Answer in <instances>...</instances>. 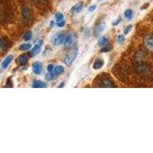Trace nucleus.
I'll list each match as a JSON object with an SVG mask.
<instances>
[{
    "mask_svg": "<svg viewBox=\"0 0 153 153\" xmlns=\"http://www.w3.org/2000/svg\"><path fill=\"white\" fill-rule=\"evenodd\" d=\"M54 17H55L56 22H62L65 20V16L61 12H57Z\"/></svg>",
    "mask_w": 153,
    "mask_h": 153,
    "instance_id": "nucleus-19",
    "label": "nucleus"
},
{
    "mask_svg": "<svg viewBox=\"0 0 153 153\" xmlns=\"http://www.w3.org/2000/svg\"><path fill=\"white\" fill-rule=\"evenodd\" d=\"M22 15V18L25 21H28V20H29L30 18H31V10H30L29 8H28V7L23 8Z\"/></svg>",
    "mask_w": 153,
    "mask_h": 153,
    "instance_id": "nucleus-10",
    "label": "nucleus"
},
{
    "mask_svg": "<svg viewBox=\"0 0 153 153\" xmlns=\"http://www.w3.org/2000/svg\"><path fill=\"white\" fill-rule=\"evenodd\" d=\"M31 48V45L28 43L22 44V45H21L19 46V50L23 51H28Z\"/></svg>",
    "mask_w": 153,
    "mask_h": 153,
    "instance_id": "nucleus-20",
    "label": "nucleus"
},
{
    "mask_svg": "<svg viewBox=\"0 0 153 153\" xmlns=\"http://www.w3.org/2000/svg\"><path fill=\"white\" fill-rule=\"evenodd\" d=\"M132 25H129L126 26V28L123 31L124 35H128V34L130 33V31H131V30H132Z\"/></svg>",
    "mask_w": 153,
    "mask_h": 153,
    "instance_id": "nucleus-24",
    "label": "nucleus"
},
{
    "mask_svg": "<svg viewBox=\"0 0 153 153\" xmlns=\"http://www.w3.org/2000/svg\"><path fill=\"white\" fill-rule=\"evenodd\" d=\"M145 43H146V47L148 48L149 50L153 51V37H147L146 40H145Z\"/></svg>",
    "mask_w": 153,
    "mask_h": 153,
    "instance_id": "nucleus-14",
    "label": "nucleus"
},
{
    "mask_svg": "<svg viewBox=\"0 0 153 153\" xmlns=\"http://www.w3.org/2000/svg\"><path fill=\"white\" fill-rule=\"evenodd\" d=\"M32 87L33 88H46L47 84L40 80H35L32 84Z\"/></svg>",
    "mask_w": 153,
    "mask_h": 153,
    "instance_id": "nucleus-13",
    "label": "nucleus"
},
{
    "mask_svg": "<svg viewBox=\"0 0 153 153\" xmlns=\"http://www.w3.org/2000/svg\"><path fill=\"white\" fill-rule=\"evenodd\" d=\"M77 54H78V49L77 48L74 49V50L71 51L69 54H67V55L65 56V65H71L72 63L74 62V61L76 59Z\"/></svg>",
    "mask_w": 153,
    "mask_h": 153,
    "instance_id": "nucleus-1",
    "label": "nucleus"
},
{
    "mask_svg": "<svg viewBox=\"0 0 153 153\" xmlns=\"http://www.w3.org/2000/svg\"><path fill=\"white\" fill-rule=\"evenodd\" d=\"M56 25L57 27H59V28H62V27H64L65 25V21L64 20V21L60 22H56Z\"/></svg>",
    "mask_w": 153,
    "mask_h": 153,
    "instance_id": "nucleus-27",
    "label": "nucleus"
},
{
    "mask_svg": "<svg viewBox=\"0 0 153 153\" xmlns=\"http://www.w3.org/2000/svg\"><path fill=\"white\" fill-rule=\"evenodd\" d=\"M100 84L101 87H109V88H112V87H117V86L113 84V83L110 80V79L106 78V77H105V78L101 80Z\"/></svg>",
    "mask_w": 153,
    "mask_h": 153,
    "instance_id": "nucleus-9",
    "label": "nucleus"
},
{
    "mask_svg": "<svg viewBox=\"0 0 153 153\" xmlns=\"http://www.w3.org/2000/svg\"><path fill=\"white\" fill-rule=\"evenodd\" d=\"M28 57L25 55V54H21V55L19 56V61L21 65H26L27 62H28Z\"/></svg>",
    "mask_w": 153,
    "mask_h": 153,
    "instance_id": "nucleus-16",
    "label": "nucleus"
},
{
    "mask_svg": "<svg viewBox=\"0 0 153 153\" xmlns=\"http://www.w3.org/2000/svg\"><path fill=\"white\" fill-rule=\"evenodd\" d=\"M108 38H106V37H101L100 38L99 40H98V45H99L100 47H104V46H106V45L108 44Z\"/></svg>",
    "mask_w": 153,
    "mask_h": 153,
    "instance_id": "nucleus-15",
    "label": "nucleus"
},
{
    "mask_svg": "<svg viewBox=\"0 0 153 153\" xmlns=\"http://www.w3.org/2000/svg\"><path fill=\"white\" fill-rule=\"evenodd\" d=\"M104 65V61L103 59H100V58H98L95 61V62L94 63V65H93V68L94 70H99L100 68H102Z\"/></svg>",
    "mask_w": 153,
    "mask_h": 153,
    "instance_id": "nucleus-11",
    "label": "nucleus"
},
{
    "mask_svg": "<svg viewBox=\"0 0 153 153\" xmlns=\"http://www.w3.org/2000/svg\"><path fill=\"white\" fill-rule=\"evenodd\" d=\"M64 86H65V83H62V84H61L60 85L57 86V87H58V88H61V87H63Z\"/></svg>",
    "mask_w": 153,
    "mask_h": 153,
    "instance_id": "nucleus-32",
    "label": "nucleus"
},
{
    "mask_svg": "<svg viewBox=\"0 0 153 153\" xmlns=\"http://www.w3.org/2000/svg\"><path fill=\"white\" fill-rule=\"evenodd\" d=\"M120 22H121V19H117V20H116V21L113 22V26H116V25H118L120 23Z\"/></svg>",
    "mask_w": 153,
    "mask_h": 153,
    "instance_id": "nucleus-30",
    "label": "nucleus"
},
{
    "mask_svg": "<svg viewBox=\"0 0 153 153\" xmlns=\"http://www.w3.org/2000/svg\"><path fill=\"white\" fill-rule=\"evenodd\" d=\"M96 8H97V5H91V6H90V7L88 8V11H89V12H94V11H95Z\"/></svg>",
    "mask_w": 153,
    "mask_h": 153,
    "instance_id": "nucleus-29",
    "label": "nucleus"
},
{
    "mask_svg": "<svg viewBox=\"0 0 153 153\" xmlns=\"http://www.w3.org/2000/svg\"><path fill=\"white\" fill-rule=\"evenodd\" d=\"M57 75H56L55 74L53 73V72H48V73L46 74L45 78L47 79V80H53L56 78V76Z\"/></svg>",
    "mask_w": 153,
    "mask_h": 153,
    "instance_id": "nucleus-21",
    "label": "nucleus"
},
{
    "mask_svg": "<svg viewBox=\"0 0 153 153\" xmlns=\"http://www.w3.org/2000/svg\"><path fill=\"white\" fill-rule=\"evenodd\" d=\"M135 69H136V71L139 74L142 75L148 74L150 71L148 65H146V64H143V63H138V64H136L135 65Z\"/></svg>",
    "mask_w": 153,
    "mask_h": 153,
    "instance_id": "nucleus-2",
    "label": "nucleus"
},
{
    "mask_svg": "<svg viewBox=\"0 0 153 153\" xmlns=\"http://www.w3.org/2000/svg\"><path fill=\"white\" fill-rule=\"evenodd\" d=\"M124 16L128 21H130L131 19L133 17V12H132V9H127L124 12Z\"/></svg>",
    "mask_w": 153,
    "mask_h": 153,
    "instance_id": "nucleus-17",
    "label": "nucleus"
},
{
    "mask_svg": "<svg viewBox=\"0 0 153 153\" xmlns=\"http://www.w3.org/2000/svg\"><path fill=\"white\" fill-rule=\"evenodd\" d=\"M47 70H48V72H53V71H54V65H49L48 66Z\"/></svg>",
    "mask_w": 153,
    "mask_h": 153,
    "instance_id": "nucleus-28",
    "label": "nucleus"
},
{
    "mask_svg": "<svg viewBox=\"0 0 153 153\" xmlns=\"http://www.w3.org/2000/svg\"><path fill=\"white\" fill-rule=\"evenodd\" d=\"M75 35L72 33H69L65 36V42H64V45L65 48H70L71 47L74 45L75 42Z\"/></svg>",
    "mask_w": 153,
    "mask_h": 153,
    "instance_id": "nucleus-5",
    "label": "nucleus"
},
{
    "mask_svg": "<svg viewBox=\"0 0 153 153\" xmlns=\"http://www.w3.org/2000/svg\"><path fill=\"white\" fill-rule=\"evenodd\" d=\"M56 25V23L54 21H51L50 22V26L51 27V28H53V27H54Z\"/></svg>",
    "mask_w": 153,
    "mask_h": 153,
    "instance_id": "nucleus-31",
    "label": "nucleus"
},
{
    "mask_svg": "<svg viewBox=\"0 0 153 153\" xmlns=\"http://www.w3.org/2000/svg\"><path fill=\"white\" fill-rule=\"evenodd\" d=\"M42 42L41 41H39L38 42H37L35 44V45L32 48L31 51V55H37V54H39L40 52L42 51Z\"/></svg>",
    "mask_w": 153,
    "mask_h": 153,
    "instance_id": "nucleus-8",
    "label": "nucleus"
},
{
    "mask_svg": "<svg viewBox=\"0 0 153 153\" xmlns=\"http://www.w3.org/2000/svg\"><path fill=\"white\" fill-rule=\"evenodd\" d=\"M110 51V48L107 47V46H104V47H102V48L100 49V52L101 53H106Z\"/></svg>",
    "mask_w": 153,
    "mask_h": 153,
    "instance_id": "nucleus-26",
    "label": "nucleus"
},
{
    "mask_svg": "<svg viewBox=\"0 0 153 153\" xmlns=\"http://www.w3.org/2000/svg\"><path fill=\"white\" fill-rule=\"evenodd\" d=\"M64 72H65V68H64L63 66H61V65H58V66H56L54 68V73L56 75H60L64 73Z\"/></svg>",
    "mask_w": 153,
    "mask_h": 153,
    "instance_id": "nucleus-18",
    "label": "nucleus"
},
{
    "mask_svg": "<svg viewBox=\"0 0 153 153\" xmlns=\"http://www.w3.org/2000/svg\"><path fill=\"white\" fill-rule=\"evenodd\" d=\"M35 1H38V2H41V1H43V0H35Z\"/></svg>",
    "mask_w": 153,
    "mask_h": 153,
    "instance_id": "nucleus-33",
    "label": "nucleus"
},
{
    "mask_svg": "<svg viewBox=\"0 0 153 153\" xmlns=\"http://www.w3.org/2000/svg\"><path fill=\"white\" fill-rule=\"evenodd\" d=\"M13 56L12 55H8L7 57H5V59L2 61V65H1V68H2V70H5L9 68V65H10L12 61H13Z\"/></svg>",
    "mask_w": 153,
    "mask_h": 153,
    "instance_id": "nucleus-7",
    "label": "nucleus"
},
{
    "mask_svg": "<svg viewBox=\"0 0 153 153\" xmlns=\"http://www.w3.org/2000/svg\"><path fill=\"white\" fill-rule=\"evenodd\" d=\"M42 69H43V66H42V64L39 61H36V62L33 63L32 65V71H33L34 73L37 75H39L42 74Z\"/></svg>",
    "mask_w": 153,
    "mask_h": 153,
    "instance_id": "nucleus-6",
    "label": "nucleus"
},
{
    "mask_svg": "<svg viewBox=\"0 0 153 153\" xmlns=\"http://www.w3.org/2000/svg\"><path fill=\"white\" fill-rule=\"evenodd\" d=\"M0 48H1V51H3L4 48H6V41H5L4 38H2V39H1V42H0Z\"/></svg>",
    "mask_w": 153,
    "mask_h": 153,
    "instance_id": "nucleus-25",
    "label": "nucleus"
},
{
    "mask_svg": "<svg viewBox=\"0 0 153 153\" xmlns=\"http://www.w3.org/2000/svg\"><path fill=\"white\" fill-rule=\"evenodd\" d=\"M106 29V23L104 22H100L99 23L98 25H97L95 26L94 29V35L96 37V38H97L98 36L101 35V34L103 33V31Z\"/></svg>",
    "mask_w": 153,
    "mask_h": 153,
    "instance_id": "nucleus-4",
    "label": "nucleus"
},
{
    "mask_svg": "<svg viewBox=\"0 0 153 153\" xmlns=\"http://www.w3.org/2000/svg\"><path fill=\"white\" fill-rule=\"evenodd\" d=\"M31 38H32V32H31V31H27L26 33L25 34L24 37H23V38H24V40L26 41V42H28V41L31 40Z\"/></svg>",
    "mask_w": 153,
    "mask_h": 153,
    "instance_id": "nucleus-22",
    "label": "nucleus"
},
{
    "mask_svg": "<svg viewBox=\"0 0 153 153\" xmlns=\"http://www.w3.org/2000/svg\"><path fill=\"white\" fill-rule=\"evenodd\" d=\"M125 40H126V38L124 35H120L117 37V42H118L119 44H120V45H122L123 43H124Z\"/></svg>",
    "mask_w": 153,
    "mask_h": 153,
    "instance_id": "nucleus-23",
    "label": "nucleus"
},
{
    "mask_svg": "<svg viewBox=\"0 0 153 153\" xmlns=\"http://www.w3.org/2000/svg\"><path fill=\"white\" fill-rule=\"evenodd\" d=\"M65 39V35L62 33H57L52 38V42L54 45L59 46L64 44Z\"/></svg>",
    "mask_w": 153,
    "mask_h": 153,
    "instance_id": "nucleus-3",
    "label": "nucleus"
},
{
    "mask_svg": "<svg viewBox=\"0 0 153 153\" xmlns=\"http://www.w3.org/2000/svg\"><path fill=\"white\" fill-rule=\"evenodd\" d=\"M83 8H84V3L82 2H80L74 5L71 9V11L74 12H76V13H79L83 10Z\"/></svg>",
    "mask_w": 153,
    "mask_h": 153,
    "instance_id": "nucleus-12",
    "label": "nucleus"
}]
</instances>
